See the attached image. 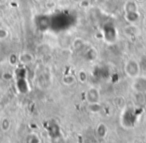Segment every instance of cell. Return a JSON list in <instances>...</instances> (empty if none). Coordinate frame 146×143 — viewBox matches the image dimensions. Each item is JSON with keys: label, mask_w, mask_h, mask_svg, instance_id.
Returning <instances> with one entry per match:
<instances>
[{"label": "cell", "mask_w": 146, "mask_h": 143, "mask_svg": "<svg viewBox=\"0 0 146 143\" xmlns=\"http://www.w3.org/2000/svg\"><path fill=\"white\" fill-rule=\"evenodd\" d=\"M125 72L131 78H136L138 77L140 72V65L134 59H129L125 64Z\"/></svg>", "instance_id": "cell-1"}, {"label": "cell", "mask_w": 146, "mask_h": 143, "mask_svg": "<svg viewBox=\"0 0 146 143\" xmlns=\"http://www.w3.org/2000/svg\"><path fill=\"white\" fill-rule=\"evenodd\" d=\"M87 101L90 104H95V103H98V100H99V92H98L97 89L95 88H90L89 90L87 91Z\"/></svg>", "instance_id": "cell-2"}, {"label": "cell", "mask_w": 146, "mask_h": 143, "mask_svg": "<svg viewBox=\"0 0 146 143\" xmlns=\"http://www.w3.org/2000/svg\"><path fill=\"white\" fill-rule=\"evenodd\" d=\"M124 33L129 38H134L139 34V28L136 26V24H129L128 26L125 27Z\"/></svg>", "instance_id": "cell-3"}, {"label": "cell", "mask_w": 146, "mask_h": 143, "mask_svg": "<svg viewBox=\"0 0 146 143\" xmlns=\"http://www.w3.org/2000/svg\"><path fill=\"white\" fill-rule=\"evenodd\" d=\"M144 85L146 86V79L141 78V77H136L135 82L133 83V88L135 89L137 92H145L146 89L143 87Z\"/></svg>", "instance_id": "cell-4"}, {"label": "cell", "mask_w": 146, "mask_h": 143, "mask_svg": "<svg viewBox=\"0 0 146 143\" xmlns=\"http://www.w3.org/2000/svg\"><path fill=\"white\" fill-rule=\"evenodd\" d=\"M124 10H125L126 14H130V13H135L138 12L137 9V4H136L135 0H130V1H127L124 5Z\"/></svg>", "instance_id": "cell-5"}, {"label": "cell", "mask_w": 146, "mask_h": 143, "mask_svg": "<svg viewBox=\"0 0 146 143\" xmlns=\"http://www.w3.org/2000/svg\"><path fill=\"white\" fill-rule=\"evenodd\" d=\"M20 61L22 63H30L31 61H32V55L30 54V53H22V54L20 55Z\"/></svg>", "instance_id": "cell-6"}, {"label": "cell", "mask_w": 146, "mask_h": 143, "mask_svg": "<svg viewBox=\"0 0 146 143\" xmlns=\"http://www.w3.org/2000/svg\"><path fill=\"white\" fill-rule=\"evenodd\" d=\"M8 31L7 29L2 28V27H0V39H6L8 37Z\"/></svg>", "instance_id": "cell-7"}, {"label": "cell", "mask_w": 146, "mask_h": 143, "mask_svg": "<svg viewBox=\"0 0 146 143\" xmlns=\"http://www.w3.org/2000/svg\"><path fill=\"white\" fill-rule=\"evenodd\" d=\"M72 2H74V3H80L82 1V0H71Z\"/></svg>", "instance_id": "cell-8"}, {"label": "cell", "mask_w": 146, "mask_h": 143, "mask_svg": "<svg viewBox=\"0 0 146 143\" xmlns=\"http://www.w3.org/2000/svg\"><path fill=\"white\" fill-rule=\"evenodd\" d=\"M136 2H139V3H141V2H143L144 0H135Z\"/></svg>", "instance_id": "cell-9"}, {"label": "cell", "mask_w": 146, "mask_h": 143, "mask_svg": "<svg viewBox=\"0 0 146 143\" xmlns=\"http://www.w3.org/2000/svg\"><path fill=\"white\" fill-rule=\"evenodd\" d=\"M35 1H37V2H41L42 0H35Z\"/></svg>", "instance_id": "cell-10"}]
</instances>
